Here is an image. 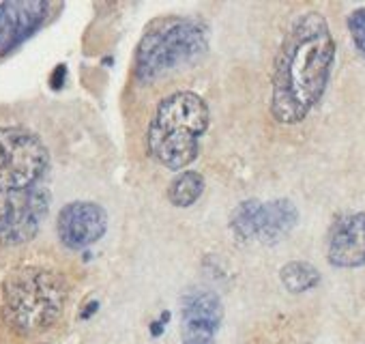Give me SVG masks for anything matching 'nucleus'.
Here are the masks:
<instances>
[{"label": "nucleus", "instance_id": "1", "mask_svg": "<svg viewBox=\"0 0 365 344\" xmlns=\"http://www.w3.org/2000/svg\"><path fill=\"white\" fill-rule=\"evenodd\" d=\"M335 61V39L318 11L301 14L284 35L271 76V114L282 125H297L322 99Z\"/></svg>", "mask_w": 365, "mask_h": 344}, {"label": "nucleus", "instance_id": "2", "mask_svg": "<svg viewBox=\"0 0 365 344\" xmlns=\"http://www.w3.org/2000/svg\"><path fill=\"white\" fill-rule=\"evenodd\" d=\"M211 123L209 103L192 91L163 97L146 127V153L165 170H185L200 153Z\"/></svg>", "mask_w": 365, "mask_h": 344}, {"label": "nucleus", "instance_id": "3", "mask_svg": "<svg viewBox=\"0 0 365 344\" xmlns=\"http://www.w3.org/2000/svg\"><path fill=\"white\" fill-rule=\"evenodd\" d=\"M209 50V29L194 18L161 16L146 24L135 48V78L159 80L187 67Z\"/></svg>", "mask_w": 365, "mask_h": 344}, {"label": "nucleus", "instance_id": "4", "mask_svg": "<svg viewBox=\"0 0 365 344\" xmlns=\"http://www.w3.org/2000/svg\"><path fill=\"white\" fill-rule=\"evenodd\" d=\"M67 284L52 269L24 265L3 280V310L11 327L37 333L52 327L65 308Z\"/></svg>", "mask_w": 365, "mask_h": 344}, {"label": "nucleus", "instance_id": "5", "mask_svg": "<svg viewBox=\"0 0 365 344\" xmlns=\"http://www.w3.org/2000/svg\"><path fill=\"white\" fill-rule=\"evenodd\" d=\"M50 168L41 138L22 127H0V194H16L39 186Z\"/></svg>", "mask_w": 365, "mask_h": 344}, {"label": "nucleus", "instance_id": "6", "mask_svg": "<svg viewBox=\"0 0 365 344\" xmlns=\"http://www.w3.org/2000/svg\"><path fill=\"white\" fill-rule=\"evenodd\" d=\"M224 320V305L217 293L190 288L180 297V340L182 344H217Z\"/></svg>", "mask_w": 365, "mask_h": 344}, {"label": "nucleus", "instance_id": "7", "mask_svg": "<svg viewBox=\"0 0 365 344\" xmlns=\"http://www.w3.org/2000/svg\"><path fill=\"white\" fill-rule=\"evenodd\" d=\"M50 192L43 186L16 192L11 209L0 224V246H22L35 239L50 211Z\"/></svg>", "mask_w": 365, "mask_h": 344}, {"label": "nucleus", "instance_id": "8", "mask_svg": "<svg viewBox=\"0 0 365 344\" xmlns=\"http://www.w3.org/2000/svg\"><path fill=\"white\" fill-rule=\"evenodd\" d=\"M48 0H7L0 3V56L26 44L50 18Z\"/></svg>", "mask_w": 365, "mask_h": 344}, {"label": "nucleus", "instance_id": "9", "mask_svg": "<svg viewBox=\"0 0 365 344\" xmlns=\"http://www.w3.org/2000/svg\"><path fill=\"white\" fill-rule=\"evenodd\" d=\"M108 231V211L91 201H73L65 205L56 220V233L65 248L86 250L103 239Z\"/></svg>", "mask_w": 365, "mask_h": 344}, {"label": "nucleus", "instance_id": "10", "mask_svg": "<svg viewBox=\"0 0 365 344\" xmlns=\"http://www.w3.org/2000/svg\"><path fill=\"white\" fill-rule=\"evenodd\" d=\"M327 258L333 267L354 269L365 265V211L339 218L329 235Z\"/></svg>", "mask_w": 365, "mask_h": 344}, {"label": "nucleus", "instance_id": "11", "mask_svg": "<svg viewBox=\"0 0 365 344\" xmlns=\"http://www.w3.org/2000/svg\"><path fill=\"white\" fill-rule=\"evenodd\" d=\"M299 224V209L288 198H275L260 203L256 222V241L264 246H275L284 241Z\"/></svg>", "mask_w": 365, "mask_h": 344}, {"label": "nucleus", "instance_id": "12", "mask_svg": "<svg viewBox=\"0 0 365 344\" xmlns=\"http://www.w3.org/2000/svg\"><path fill=\"white\" fill-rule=\"evenodd\" d=\"M205 188H207V181L200 172L182 170L180 175L174 177V181L168 188V201L176 209H187L200 201V196L205 194Z\"/></svg>", "mask_w": 365, "mask_h": 344}, {"label": "nucleus", "instance_id": "13", "mask_svg": "<svg viewBox=\"0 0 365 344\" xmlns=\"http://www.w3.org/2000/svg\"><path fill=\"white\" fill-rule=\"evenodd\" d=\"M279 280L286 290L290 293H305L318 286L320 282V271L305 260H290L279 269Z\"/></svg>", "mask_w": 365, "mask_h": 344}, {"label": "nucleus", "instance_id": "14", "mask_svg": "<svg viewBox=\"0 0 365 344\" xmlns=\"http://www.w3.org/2000/svg\"><path fill=\"white\" fill-rule=\"evenodd\" d=\"M260 201L250 198L243 201L232 213H230V231L239 241H256V222H258Z\"/></svg>", "mask_w": 365, "mask_h": 344}, {"label": "nucleus", "instance_id": "15", "mask_svg": "<svg viewBox=\"0 0 365 344\" xmlns=\"http://www.w3.org/2000/svg\"><path fill=\"white\" fill-rule=\"evenodd\" d=\"M348 31H350V37H352L356 50L365 56V7H361L348 16Z\"/></svg>", "mask_w": 365, "mask_h": 344}, {"label": "nucleus", "instance_id": "16", "mask_svg": "<svg viewBox=\"0 0 365 344\" xmlns=\"http://www.w3.org/2000/svg\"><path fill=\"white\" fill-rule=\"evenodd\" d=\"M65 82H67V65H56L54 67V71L50 74V86L54 88V91H61L63 86H65Z\"/></svg>", "mask_w": 365, "mask_h": 344}, {"label": "nucleus", "instance_id": "17", "mask_svg": "<svg viewBox=\"0 0 365 344\" xmlns=\"http://www.w3.org/2000/svg\"><path fill=\"white\" fill-rule=\"evenodd\" d=\"M168 320H170V312H168V310H163V312H161V316H159L157 320H153V323H150V335H153V338H159V335L163 333V329H165V323H168Z\"/></svg>", "mask_w": 365, "mask_h": 344}, {"label": "nucleus", "instance_id": "18", "mask_svg": "<svg viewBox=\"0 0 365 344\" xmlns=\"http://www.w3.org/2000/svg\"><path fill=\"white\" fill-rule=\"evenodd\" d=\"M97 310H99V301L97 299H91L88 303H84V308L80 310V320H88V318H93L95 314H97Z\"/></svg>", "mask_w": 365, "mask_h": 344}, {"label": "nucleus", "instance_id": "19", "mask_svg": "<svg viewBox=\"0 0 365 344\" xmlns=\"http://www.w3.org/2000/svg\"><path fill=\"white\" fill-rule=\"evenodd\" d=\"M11 203H14V194H0V224L5 222V218L11 209Z\"/></svg>", "mask_w": 365, "mask_h": 344}]
</instances>
